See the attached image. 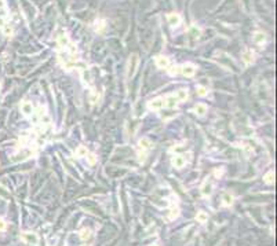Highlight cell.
<instances>
[{"instance_id": "7", "label": "cell", "mask_w": 277, "mask_h": 246, "mask_svg": "<svg viewBox=\"0 0 277 246\" xmlns=\"http://www.w3.org/2000/svg\"><path fill=\"white\" fill-rule=\"evenodd\" d=\"M265 40H266L265 33H262V32H255V33H254L252 41L255 44H258V45H262V44L265 43Z\"/></svg>"}, {"instance_id": "24", "label": "cell", "mask_w": 277, "mask_h": 246, "mask_svg": "<svg viewBox=\"0 0 277 246\" xmlns=\"http://www.w3.org/2000/svg\"><path fill=\"white\" fill-rule=\"evenodd\" d=\"M138 157H139V161H145V158H146V151L142 150L138 153Z\"/></svg>"}, {"instance_id": "18", "label": "cell", "mask_w": 277, "mask_h": 246, "mask_svg": "<svg viewBox=\"0 0 277 246\" xmlns=\"http://www.w3.org/2000/svg\"><path fill=\"white\" fill-rule=\"evenodd\" d=\"M203 194L204 195L211 194V183H208V182L204 183V186H203Z\"/></svg>"}, {"instance_id": "23", "label": "cell", "mask_w": 277, "mask_h": 246, "mask_svg": "<svg viewBox=\"0 0 277 246\" xmlns=\"http://www.w3.org/2000/svg\"><path fill=\"white\" fill-rule=\"evenodd\" d=\"M96 100H98V92H92L91 95H90V102H91V103H95Z\"/></svg>"}, {"instance_id": "1", "label": "cell", "mask_w": 277, "mask_h": 246, "mask_svg": "<svg viewBox=\"0 0 277 246\" xmlns=\"http://www.w3.org/2000/svg\"><path fill=\"white\" fill-rule=\"evenodd\" d=\"M138 65H139V58H138V54H133L128 59V65H127V77L131 79L135 71L138 69Z\"/></svg>"}, {"instance_id": "15", "label": "cell", "mask_w": 277, "mask_h": 246, "mask_svg": "<svg viewBox=\"0 0 277 246\" xmlns=\"http://www.w3.org/2000/svg\"><path fill=\"white\" fill-rule=\"evenodd\" d=\"M68 43H69V40H68V37L66 36H59L58 37V44H59V47H66L68 45Z\"/></svg>"}, {"instance_id": "10", "label": "cell", "mask_w": 277, "mask_h": 246, "mask_svg": "<svg viewBox=\"0 0 277 246\" xmlns=\"http://www.w3.org/2000/svg\"><path fill=\"white\" fill-rule=\"evenodd\" d=\"M179 22H181V17L178 15V14H175V12L168 14V24L171 25V26H178Z\"/></svg>"}, {"instance_id": "21", "label": "cell", "mask_w": 277, "mask_h": 246, "mask_svg": "<svg viewBox=\"0 0 277 246\" xmlns=\"http://www.w3.org/2000/svg\"><path fill=\"white\" fill-rule=\"evenodd\" d=\"M181 73V66H173L171 70H170V74L171 76H177Z\"/></svg>"}, {"instance_id": "22", "label": "cell", "mask_w": 277, "mask_h": 246, "mask_svg": "<svg viewBox=\"0 0 277 246\" xmlns=\"http://www.w3.org/2000/svg\"><path fill=\"white\" fill-rule=\"evenodd\" d=\"M273 177H274V173L273 172H268L265 176V182L266 183H273Z\"/></svg>"}, {"instance_id": "8", "label": "cell", "mask_w": 277, "mask_h": 246, "mask_svg": "<svg viewBox=\"0 0 277 246\" xmlns=\"http://www.w3.org/2000/svg\"><path fill=\"white\" fill-rule=\"evenodd\" d=\"M241 58H243V61H244L247 65H249V63H252V61H254V52L249 50V48H247L244 52H243V55H241Z\"/></svg>"}, {"instance_id": "2", "label": "cell", "mask_w": 277, "mask_h": 246, "mask_svg": "<svg viewBox=\"0 0 277 246\" xmlns=\"http://www.w3.org/2000/svg\"><path fill=\"white\" fill-rule=\"evenodd\" d=\"M149 109L150 110H160L164 107V99L163 98H156V99H152L150 102L148 103Z\"/></svg>"}, {"instance_id": "27", "label": "cell", "mask_w": 277, "mask_h": 246, "mask_svg": "<svg viewBox=\"0 0 277 246\" xmlns=\"http://www.w3.org/2000/svg\"><path fill=\"white\" fill-rule=\"evenodd\" d=\"M205 219H207V216H205L204 213H200V214H199V220H201V221H204Z\"/></svg>"}, {"instance_id": "26", "label": "cell", "mask_w": 277, "mask_h": 246, "mask_svg": "<svg viewBox=\"0 0 277 246\" xmlns=\"http://www.w3.org/2000/svg\"><path fill=\"white\" fill-rule=\"evenodd\" d=\"M4 25H6V19H4L3 17H0V29L3 28Z\"/></svg>"}, {"instance_id": "9", "label": "cell", "mask_w": 277, "mask_h": 246, "mask_svg": "<svg viewBox=\"0 0 277 246\" xmlns=\"http://www.w3.org/2000/svg\"><path fill=\"white\" fill-rule=\"evenodd\" d=\"M177 98L174 95H170V96H167L164 99V106L165 107H168V109H174V107L177 106Z\"/></svg>"}, {"instance_id": "28", "label": "cell", "mask_w": 277, "mask_h": 246, "mask_svg": "<svg viewBox=\"0 0 277 246\" xmlns=\"http://www.w3.org/2000/svg\"><path fill=\"white\" fill-rule=\"evenodd\" d=\"M4 228H6V223L3 220H0V231H3Z\"/></svg>"}, {"instance_id": "16", "label": "cell", "mask_w": 277, "mask_h": 246, "mask_svg": "<svg viewBox=\"0 0 277 246\" xmlns=\"http://www.w3.org/2000/svg\"><path fill=\"white\" fill-rule=\"evenodd\" d=\"M1 32H3L6 36H10V35L12 33V28H11V25L8 24V22H6V25H4L3 28H1Z\"/></svg>"}, {"instance_id": "3", "label": "cell", "mask_w": 277, "mask_h": 246, "mask_svg": "<svg viewBox=\"0 0 277 246\" xmlns=\"http://www.w3.org/2000/svg\"><path fill=\"white\" fill-rule=\"evenodd\" d=\"M181 73L185 76V77H192V76H194V73H196V68H194L193 65H190V63L182 65L181 66Z\"/></svg>"}, {"instance_id": "5", "label": "cell", "mask_w": 277, "mask_h": 246, "mask_svg": "<svg viewBox=\"0 0 277 246\" xmlns=\"http://www.w3.org/2000/svg\"><path fill=\"white\" fill-rule=\"evenodd\" d=\"M156 65H157V68L159 69H167L168 68V65H170V59L167 58V56L160 55V56H157L156 58Z\"/></svg>"}, {"instance_id": "14", "label": "cell", "mask_w": 277, "mask_h": 246, "mask_svg": "<svg viewBox=\"0 0 277 246\" xmlns=\"http://www.w3.org/2000/svg\"><path fill=\"white\" fill-rule=\"evenodd\" d=\"M88 154V150H87V147L84 146H79L76 149V157H86V155Z\"/></svg>"}, {"instance_id": "6", "label": "cell", "mask_w": 277, "mask_h": 246, "mask_svg": "<svg viewBox=\"0 0 277 246\" xmlns=\"http://www.w3.org/2000/svg\"><path fill=\"white\" fill-rule=\"evenodd\" d=\"M21 111H22V114H24V115L33 114V111H35V109H33V105L30 103V102H24V103L21 105Z\"/></svg>"}, {"instance_id": "19", "label": "cell", "mask_w": 277, "mask_h": 246, "mask_svg": "<svg viewBox=\"0 0 277 246\" xmlns=\"http://www.w3.org/2000/svg\"><path fill=\"white\" fill-rule=\"evenodd\" d=\"M24 238H25V241H28V242H33V243L37 241V238H36V235H35V234H25Z\"/></svg>"}, {"instance_id": "17", "label": "cell", "mask_w": 277, "mask_h": 246, "mask_svg": "<svg viewBox=\"0 0 277 246\" xmlns=\"http://www.w3.org/2000/svg\"><path fill=\"white\" fill-rule=\"evenodd\" d=\"M196 92H197V95L199 96H205L207 94H208V89H207L205 87H203V85H199Z\"/></svg>"}, {"instance_id": "25", "label": "cell", "mask_w": 277, "mask_h": 246, "mask_svg": "<svg viewBox=\"0 0 277 246\" xmlns=\"http://www.w3.org/2000/svg\"><path fill=\"white\" fill-rule=\"evenodd\" d=\"M223 201H225L226 205H229V203H232V197L229 194H225L223 195Z\"/></svg>"}, {"instance_id": "12", "label": "cell", "mask_w": 277, "mask_h": 246, "mask_svg": "<svg viewBox=\"0 0 277 246\" xmlns=\"http://www.w3.org/2000/svg\"><path fill=\"white\" fill-rule=\"evenodd\" d=\"M138 144H139L141 150H149V149L152 147V142H150L148 138H142V139H139Z\"/></svg>"}, {"instance_id": "29", "label": "cell", "mask_w": 277, "mask_h": 246, "mask_svg": "<svg viewBox=\"0 0 277 246\" xmlns=\"http://www.w3.org/2000/svg\"><path fill=\"white\" fill-rule=\"evenodd\" d=\"M88 234H90L88 231H83V234H81V237H83V238H87V237H88Z\"/></svg>"}, {"instance_id": "13", "label": "cell", "mask_w": 277, "mask_h": 246, "mask_svg": "<svg viewBox=\"0 0 277 246\" xmlns=\"http://www.w3.org/2000/svg\"><path fill=\"white\" fill-rule=\"evenodd\" d=\"M174 96L177 98V100H186V98H188V91H186V89H178Z\"/></svg>"}, {"instance_id": "30", "label": "cell", "mask_w": 277, "mask_h": 246, "mask_svg": "<svg viewBox=\"0 0 277 246\" xmlns=\"http://www.w3.org/2000/svg\"><path fill=\"white\" fill-rule=\"evenodd\" d=\"M3 8H4V1L0 0V10H3Z\"/></svg>"}, {"instance_id": "11", "label": "cell", "mask_w": 277, "mask_h": 246, "mask_svg": "<svg viewBox=\"0 0 277 246\" xmlns=\"http://www.w3.org/2000/svg\"><path fill=\"white\" fill-rule=\"evenodd\" d=\"M194 113H196L197 115L203 117V115H205V113H207V106H205L204 103H197L196 106H194Z\"/></svg>"}, {"instance_id": "20", "label": "cell", "mask_w": 277, "mask_h": 246, "mask_svg": "<svg viewBox=\"0 0 277 246\" xmlns=\"http://www.w3.org/2000/svg\"><path fill=\"white\" fill-rule=\"evenodd\" d=\"M86 157H87V161H88L90 165H94V164L96 162V155L95 154H87Z\"/></svg>"}, {"instance_id": "4", "label": "cell", "mask_w": 277, "mask_h": 246, "mask_svg": "<svg viewBox=\"0 0 277 246\" xmlns=\"http://www.w3.org/2000/svg\"><path fill=\"white\" fill-rule=\"evenodd\" d=\"M185 164H186V158H185V155H182V154H177L173 158V165L175 168H183Z\"/></svg>"}]
</instances>
